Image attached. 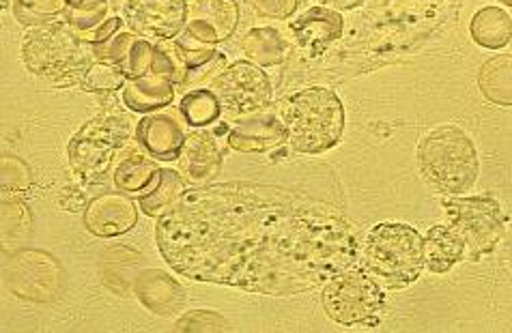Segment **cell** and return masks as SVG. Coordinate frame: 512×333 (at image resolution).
Instances as JSON below:
<instances>
[{"label": "cell", "mask_w": 512, "mask_h": 333, "mask_svg": "<svg viewBox=\"0 0 512 333\" xmlns=\"http://www.w3.org/2000/svg\"><path fill=\"white\" fill-rule=\"evenodd\" d=\"M108 11V0H87V3L67 7L65 22L74 28L80 37H84L93 33L97 26H102L110 18Z\"/></svg>", "instance_id": "28"}, {"label": "cell", "mask_w": 512, "mask_h": 333, "mask_svg": "<svg viewBox=\"0 0 512 333\" xmlns=\"http://www.w3.org/2000/svg\"><path fill=\"white\" fill-rule=\"evenodd\" d=\"M254 11L267 20H289L300 7V0H250Z\"/></svg>", "instance_id": "32"}, {"label": "cell", "mask_w": 512, "mask_h": 333, "mask_svg": "<svg viewBox=\"0 0 512 333\" xmlns=\"http://www.w3.org/2000/svg\"><path fill=\"white\" fill-rule=\"evenodd\" d=\"M153 54H155V43L147 37L136 35L130 52H127V59L123 63L125 74L130 80L149 76L151 74V65H153Z\"/></svg>", "instance_id": "29"}, {"label": "cell", "mask_w": 512, "mask_h": 333, "mask_svg": "<svg viewBox=\"0 0 512 333\" xmlns=\"http://www.w3.org/2000/svg\"><path fill=\"white\" fill-rule=\"evenodd\" d=\"M222 104L213 89H194L186 91L179 101V114L188 127L207 129L218 123L222 117Z\"/></svg>", "instance_id": "25"}, {"label": "cell", "mask_w": 512, "mask_h": 333, "mask_svg": "<svg viewBox=\"0 0 512 333\" xmlns=\"http://www.w3.org/2000/svg\"><path fill=\"white\" fill-rule=\"evenodd\" d=\"M280 119L287 127L289 144L304 155L334 149L345 132V106L325 86H308L280 101Z\"/></svg>", "instance_id": "2"}, {"label": "cell", "mask_w": 512, "mask_h": 333, "mask_svg": "<svg viewBox=\"0 0 512 333\" xmlns=\"http://www.w3.org/2000/svg\"><path fill=\"white\" fill-rule=\"evenodd\" d=\"M175 82L160 78L155 74L127 80L123 86V104L130 112L151 114L166 110L175 101Z\"/></svg>", "instance_id": "19"}, {"label": "cell", "mask_w": 512, "mask_h": 333, "mask_svg": "<svg viewBox=\"0 0 512 333\" xmlns=\"http://www.w3.org/2000/svg\"><path fill=\"white\" fill-rule=\"evenodd\" d=\"M168 267L194 282L291 297L358 263V228L327 202L263 183L203 185L155 226Z\"/></svg>", "instance_id": "1"}, {"label": "cell", "mask_w": 512, "mask_h": 333, "mask_svg": "<svg viewBox=\"0 0 512 333\" xmlns=\"http://www.w3.org/2000/svg\"><path fill=\"white\" fill-rule=\"evenodd\" d=\"M121 28H123V18H119V16H112V18H108L102 26H97L93 33L84 35V37H82V41L87 43L89 48L104 46V43H108L112 37L121 33Z\"/></svg>", "instance_id": "33"}, {"label": "cell", "mask_w": 512, "mask_h": 333, "mask_svg": "<svg viewBox=\"0 0 512 333\" xmlns=\"http://www.w3.org/2000/svg\"><path fill=\"white\" fill-rule=\"evenodd\" d=\"M444 209L448 213V224L457 228L465 239L467 258L472 260L491 254L506 233L502 207L493 198L452 196L444 200Z\"/></svg>", "instance_id": "8"}, {"label": "cell", "mask_w": 512, "mask_h": 333, "mask_svg": "<svg viewBox=\"0 0 512 333\" xmlns=\"http://www.w3.org/2000/svg\"><path fill=\"white\" fill-rule=\"evenodd\" d=\"M222 170V153L216 142V136L207 129H194L188 134L186 144L179 157V172L186 183L203 187L209 185L220 175Z\"/></svg>", "instance_id": "15"}, {"label": "cell", "mask_w": 512, "mask_h": 333, "mask_svg": "<svg viewBox=\"0 0 512 333\" xmlns=\"http://www.w3.org/2000/svg\"><path fill=\"white\" fill-rule=\"evenodd\" d=\"M151 74L166 78L175 84H181L183 78V65L173 46H166V43H155V54H153V65Z\"/></svg>", "instance_id": "30"}, {"label": "cell", "mask_w": 512, "mask_h": 333, "mask_svg": "<svg viewBox=\"0 0 512 333\" xmlns=\"http://www.w3.org/2000/svg\"><path fill=\"white\" fill-rule=\"evenodd\" d=\"M467 256L461 233L450 224L433 226L424 239V265L431 273L444 275Z\"/></svg>", "instance_id": "18"}, {"label": "cell", "mask_w": 512, "mask_h": 333, "mask_svg": "<svg viewBox=\"0 0 512 333\" xmlns=\"http://www.w3.org/2000/svg\"><path fill=\"white\" fill-rule=\"evenodd\" d=\"M323 310L334 323L343 327H362L375 325L379 314L386 306L383 288L366 269H345L325 282Z\"/></svg>", "instance_id": "7"}, {"label": "cell", "mask_w": 512, "mask_h": 333, "mask_svg": "<svg viewBox=\"0 0 512 333\" xmlns=\"http://www.w3.org/2000/svg\"><path fill=\"white\" fill-rule=\"evenodd\" d=\"M241 50H244L246 59L254 65L276 67L287 59L289 43L280 35L278 28L259 26V28H250V31L244 35Z\"/></svg>", "instance_id": "21"}, {"label": "cell", "mask_w": 512, "mask_h": 333, "mask_svg": "<svg viewBox=\"0 0 512 333\" xmlns=\"http://www.w3.org/2000/svg\"><path fill=\"white\" fill-rule=\"evenodd\" d=\"M362 265L386 286L414 284L424 269V237L409 224H377L364 239Z\"/></svg>", "instance_id": "5"}, {"label": "cell", "mask_w": 512, "mask_h": 333, "mask_svg": "<svg viewBox=\"0 0 512 333\" xmlns=\"http://www.w3.org/2000/svg\"><path fill=\"white\" fill-rule=\"evenodd\" d=\"M213 93L218 95L224 112L233 117H248V114L263 112L272 104V80L265 69L246 61H237L226 67L222 74L211 82Z\"/></svg>", "instance_id": "9"}, {"label": "cell", "mask_w": 512, "mask_h": 333, "mask_svg": "<svg viewBox=\"0 0 512 333\" xmlns=\"http://www.w3.org/2000/svg\"><path fill=\"white\" fill-rule=\"evenodd\" d=\"M138 202L123 192H104L89 200L84 207V228L91 235L112 239L121 237L138 224Z\"/></svg>", "instance_id": "13"}, {"label": "cell", "mask_w": 512, "mask_h": 333, "mask_svg": "<svg viewBox=\"0 0 512 333\" xmlns=\"http://www.w3.org/2000/svg\"><path fill=\"white\" fill-rule=\"evenodd\" d=\"M474 43L487 50H502L512 39V18L500 7H482L469 22Z\"/></svg>", "instance_id": "22"}, {"label": "cell", "mask_w": 512, "mask_h": 333, "mask_svg": "<svg viewBox=\"0 0 512 333\" xmlns=\"http://www.w3.org/2000/svg\"><path fill=\"white\" fill-rule=\"evenodd\" d=\"M160 170L162 168L155 164V159L151 155L132 151L119 159L115 170H112V181H115V187L119 192L138 198L155 185V181L160 177Z\"/></svg>", "instance_id": "20"}, {"label": "cell", "mask_w": 512, "mask_h": 333, "mask_svg": "<svg viewBox=\"0 0 512 333\" xmlns=\"http://www.w3.org/2000/svg\"><path fill=\"white\" fill-rule=\"evenodd\" d=\"M418 168L435 192L461 196L478 181V151L463 129L437 127L420 142Z\"/></svg>", "instance_id": "3"}, {"label": "cell", "mask_w": 512, "mask_h": 333, "mask_svg": "<svg viewBox=\"0 0 512 333\" xmlns=\"http://www.w3.org/2000/svg\"><path fill=\"white\" fill-rule=\"evenodd\" d=\"M229 323L224 321V316L213 310H194L186 316H181L175 323V331H224Z\"/></svg>", "instance_id": "31"}, {"label": "cell", "mask_w": 512, "mask_h": 333, "mask_svg": "<svg viewBox=\"0 0 512 333\" xmlns=\"http://www.w3.org/2000/svg\"><path fill=\"white\" fill-rule=\"evenodd\" d=\"M186 3L188 37L205 43V46H218L235 35L239 26L237 0H186Z\"/></svg>", "instance_id": "11"}, {"label": "cell", "mask_w": 512, "mask_h": 333, "mask_svg": "<svg viewBox=\"0 0 512 333\" xmlns=\"http://www.w3.org/2000/svg\"><path fill=\"white\" fill-rule=\"evenodd\" d=\"M136 129L123 112H102L69 140V166L82 183H104Z\"/></svg>", "instance_id": "6"}, {"label": "cell", "mask_w": 512, "mask_h": 333, "mask_svg": "<svg viewBox=\"0 0 512 333\" xmlns=\"http://www.w3.org/2000/svg\"><path fill=\"white\" fill-rule=\"evenodd\" d=\"M134 295L149 312L158 316L177 314L186 306L183 286L162 269H145L136 275Z\"/></svg>", "instance_id": "16"}, {"label": "cell", "mask_w": 512, "mask_h": 333, "mask_svg": "<svg viewBox=\"0 0 512 333\" xmlns=\"http://www.w3.org/2000/svg\"><path fill=\"white\" fill-rule=\"evenodd\" d=\"M186 194V179L181 177L179 170L162 168L160 177L155 181L149 192L138 196L140 211L149 217H162L175 202Z\"/></svg>", "instance_id": "24"}, {"label": "cell", "mask_w": 512, "mask_h": 333, "mask_svg": "<svg viewBox=\"0 0 512 333\" xmlns=\"http://www.w3.org/2000/svg\"><path fill=\"white\" fill-rule=\"evenodd\" d=\"M87 48V43L67 22H54L33 28L22 39V59L35 76L65 89L80 84L87 74L91 65V52Z\"/></svg>", "instance_id": "4"}, {"label": "cell", "mask_w": 512, "mask_h": 333, "mask_svg": "<svg viewBox=\"0 0 512 333\" xmlns=\"http://www.w3.org/2000/svg\"><path fill=\"white\" fill-rule=\"evenodd\" d=\"M127 80L130 78H127L125 69L121 65L93 59L80 86L87 93H112V91H123Z\"/></svg>", "instance_id": "27"}, {"label": "cell", "mask_w": 512, "mask_h": 333, "mask_svg": "<svg viewBox=\"0 0 512 333\" xmlns=\"http://www.w3.org/2000/svg\"><path fill=\"white\" fill-rule=\"evenodd\" d=\"M65 0H13L11 13L22 26L41 28L65 18Z\"/></svg>", "instance_id": "26"}, {"label": "cell", "mask_w": 512, "mask_h": 333, "mask_svg": "<svg viewBox=\"0 0 512 333\" xmlns=\"http://www.w3.org/2000/svg\"><path fill=\"white\" fill-rule=\"evenodd\" d=\"M289 140L287 127H284L280 114L276 112H256L248 117H239L229 129L226 142L237 153L261 155L269 153Z\"/></svg>", "instance_id": "14"}, {"label": "cell", "mask_w": 512, "mask_h": 333, "mask_svg": "<svg viewBox=\"0 0 512 333\" xmlns=\"http://www.w3.org/2000/svg\"><path fill=\"white\" fill-rule=\"evenodd\" d=\"M289 31L297 46L319 52L321 48L330 46L332 41L340 39L345 31V20L330 7H312L289 24Z\"/></svg>", "instance_id": "17"}, {"label": "cell", "mask_w": 512, "mask_h": 333, "mask_svg": "<svg viewBox=\"0 0 512 333\" xmlns=\"http://www.w3.org/2000/svg\"><path fill=\"white\" fill-rule=\"evenodd\" d=\"M188 3L186 0H127L125 22L132 33L155 39L173 41L186 31Z\"/></svg>", "instance_id": "10"}, {"label": "cell", "mask_w": 512, "mask_h": 333, "mask_svg": "<svg viewBox=\"0 0 512 333\" xmlns=\"http://www.w3.org/2000/svg\"><path fill=\"white\" fill-rule=\"evenodd\" d=\"M478 89L489 104L512 106V54L493 56L480 67Z\"/></svg>", "instance_id": "23"}, {"label": "cell", "mask_w": 512, "mask_h": 333, "mask_svg": "<svg viewBox=\"0 0 512 333\" xmlns=\"http://www.w3.org/2000/svg\"><path fill=\"white\" fill-rule=\"evenodd\" d=\"M323 7H332L334 11H353L360 5H364V0H321Z\"/></svg>", "instance_id": "34"}, {"label": "cell", "mask_w": 512, "mask_h": 333, "mask_svg": "<svg viewBox=\"0 0 512 333\" xmlns=\"http://www.w3.org/2000/svg\"><path fill=\"white\" fill-rule=\"evenodd\" d=\"M136 142L147 155L160 162H175L181 157L183 144H186V121L179 119L173 110H160L145 114L136 123Z\"/></svg>", "instance_id": "12"}, {"label": "cell", "mask_w": 512, "mask_h": 333, "mask_svg": "<svg viewBox=\"0 0 512 333\" xmlns=\"http://www.w3.org/2000/svg\"><path fill=\"white\" fill-rule=\"evenodd\" d=\"M67 3V7H71V5H78V3H87V0H65Z\"/></svg>", "instance_id": "35"}, {"label": "cell", "mask_w": 512, "mask_h": 333, "mask_svg": "<svg viewBox=\"0 0 512 333\" xmlns=\"http://www.w3.org/2000/svg\"><path fill=\"white\" fill-rule=\"evenodd\" d=\"M500 3H504L506 7H512V0H500Z\"/></svg>", "instance_id": "36"}]
</instances>
